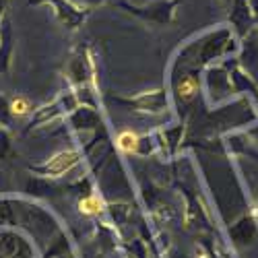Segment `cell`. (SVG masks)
Instances as JSON below:
<instances>
[{
    "label": "cell",
    "instance_id": "obj_7",
    "mask_svg": "<svg viewBox=\"0 0 258 258\" xmlns=\"http://www.w3.org/2000/svg\"><path fill=\"white\" fill-rule=\"evenodd\" d=\"M37 5L52 7L56 19L71 31L79 29L85 21H87V17L91 13L87 7L75 3V0H27V7H37Z\"/></svg>",
    "mask_w": 258,
    "mask_h": 258
},
{
    "label": "cell",
    "instance_id": "obj_14",
    "mask_svg": "<svg viewBox=\"0 0 258 258\" xmlns=\"http://www.w3.org/2000/svg\"><path fill=\"white\" fill-rule=\"evenodd\" d=\"M13 56V27H11V19L5 17V21L0 23V73L9 71Z\"/></svg>",
    "mask_w": 258,
    "mask_h": 258
},
{
    "label": "cell",
    "instance_id": "obj_13",
    "mask_svg": "<svg viewBox=\"0 0 258 258\" xmlns=\"http://www.w3.org/2000/svg\"><path fill=\"white\" fill-rule=\"evenodd\" d=\"M184 133H186V126L184 124H174V126H165V128H159V131H155L159 149H161L163 153H167L169 157H174L178 153L180 145H182Z\"/></svg>",
    "mask_w": 258,
    "mask_h": 258
},
{
    "label": "cell",
    "instance_id": "obj_15",
    "mask_svg": "<svg viewBox=\"0 0 258 258\" xmlns=\"http://www.w3.org/2000/svg\"><path fill=\"white\" fill-rule=\"evenodd\" d=\"M79 211L83 215H87V217H97V215H101L105 211V203L97 197V195H87V197H81L79 201Z\"/></svg>",
    "mask_w": 258,
    "mask_h": 258
},
{
    "label": "cell",
    "instance_id": "obj_20",
    "mask_svg": "<svg viewBox=\"0 0 258 258\" xmlns=\"http://www.w3.org/2000/svg\"><path fill=\"white\" fill-rule=\"evenodd\" d=\"M81 3H83V7H87V9L91 11L93 7H101V5H105L107 0H81ZM114 3H116V0H114Z\"/></svg>",
    "mask_w": 258,
    "mask_h": 258
},
{
    "label": "cell",
    "instance_id": "obj_9",
    "mask_svg": "<svg viewBox=\"0 0 258 258\" xmlns=\"http://www.w3.org/2000/svg\"><path fill=\"white\" fill-rule=\"evenodd\" d=\"M229 240L235 248H250L258 244V215L254 209L244 211L229 225Z\"/></svg>",
    "mask_w": 258,
    "mask_h": 258
},
{
    "label": "cell",
    "instance_id": "obj_21",
    "mask_svg": "<svg viewBox=\"0 0 258 258\" xmlns=\"http://www.w3.org/2000/svg\"><path fill=\"white\" fill-rule=\"evenodd\" d=\"M246 137H250V139H254L258 143V120L254 122V126H250L248 131H246Z\"/></svg>",
    "mask_w": 258,
    "mask_h": 258
},
{
    "label": "cell",
    "instance_id": "obj_1",
    "mask_svg": "<svg viewBox=\"0 0 258 258\" xmlns=\"http://www.w3.org/2000/svg\"><path fill=\"white\" fill-rule=\"evenodd\" d=\"M238 50L240 39L233 35V31L227 25H217L215 29L205 31L203 35L188 41L184 48H180L174 67L201 73L211 64H217L221 58L235 56Z\"/></svg>",
    "mask_w": 258,
    "mask_h": 258
},
{
    "label": "cell",
    "instance_id": "obj_4",
    "mask_svg": "<svg viewBox=\"0 0 258 258\" xmlns=\"http://www.w3.org/2000/svg\"><path fill=\"white\" fill-rule=\"evenodd\" d=\"M169 97L174 99L176 107L182 112L186 107H190L197 101L199 93H201V73L197 71H188V69H180L171 64L169 71Z\"/></svg>",
    "mask_w": 258,
    "mask_h": 258
},
{
    "label": "cell",
    "instance_id": "obj_11",
    "mask_svg": "<svg viewBox=\"0 0 258 258\" xmlns=\"http://www.w3.org/2000/svg\"><path fill=\"white\" fill-rule=\"evenodd\" d=\"M227 21H229V29L233 31V35L238 39H244L256 27V21L250 9V0H231Z\"/></svg>",
    "mask_w": 258,
    "mask_h": 258
},
{
    "label": "cell",
    "instance_id": "obj_23",
    "mask_svg": "<svg viewBox=\"0 0 258 258\" xmlns=\"http://www.w3.org/2000/svg\"><path fill=\"white\" fill-rule=\"evenodd\" d=\"M7 5H9V0H0V23H3L7 17Z\"/></svg>",
    "mask_w": 258,
    "mask_h": 258
},
{
    "label": "cell",
    "instance_id": "obj_19",
    "mask_svg": "<svg viewBox=\"0 0 258 258\" xmlns=\"http://www.w3.org/2000/svg\"><path fill=\"white\" fill-rule=\"evenodd\" d=\"M11 118H13V116H11V110H9L7 99H5V97H0V122L7 124Z\"/></svg>",
    "mask_w": 258,
    "mask_h": 258
},
{
    "label": "cell",
    "instance_id": "obj_10",
    "mask_svg": "<svg viewBox=\"0 0 258 258\" xmlns=\"http://www.w3.org/2000/svg\"><path fill=\"white\" fill-rule=\"evenodd\" d=\"M233 60L248 77L258 83V27H254L244 39H240V50Z\"/></svg>",
    "mask_w": 258,
    "mask_h": 258
},
{
    "label": "cell",
    "instance_id": "obj_24",
    "mask_svg": "<svg viewBox=\"0 0 258 258\" xmlns=\"http://www.w3.org/2000/svg\"><path fill=\"white\" fill-rule=\"evenodd\" d=\"M221 3H223V5H227V7H229V5H231V0H221Z\"/></svg>",
    "mask_w": 258,
    "mask_h": 258
},
{
    "label": "cell",
    "instance_id": "obj_25",
    "mask_svg": "<svg viewBox=\"0 0 258 258\" xmlns=\"http://www.w3.org/2000/svg\"><path fill=\"white\" fill-rule=\"evenodd\" d=\"M254 211H256V215H258V201H256V205H254Z\"/></svg>",
    "mask_w": 258,
    "mask_h": 258
},
{
    "label": "cell",
    "instance_id": "obj_8",
    "mask_svg": "<svg viewBox=\"0 0 258 258\" xmlns=\"http://www.w3.org/2000/svg\"><path fill=\"white\" fill-rule=\"evenodd\" d=\"M81 161H83V153L79 149H69V151H60V153L52 155L41 165H31L29 171L37 174L39 178L52 180V178H60L64 174H69V171H73Z\"/></svg>",
    "mask_w": 258,
    "mask_h": 258
},
{
    "label": "cell",
    "instance_id": "obj_12",
    "mask_svg": "<svg viewBox=\"0 0 258 258\" xmlns=\"http://www.w3.org/2000/svg\"><path fill=\"white\" fill-rule=\"evenodd\" d=\"M69 124L77 133H93V131H99L101 126V114L95 107L79 105L75 112L69 114Z\"/></svg>",
    "mask_w": 258,
    "mask_h": 258
},
{
    "label": "cell",
    "instance_id": "obj_18",
    "mask_svg": "<svg viewBox=\"0 0 258 258\" xmlns=\"http://www.w3.org/2000/svg\"><path fill=\"white\" fill-rule=\"evenodd\" d=\"M13 153V141L7 131L0 128V159H9Z\"/></svg>",
    "mask_w": 258,
    "mask_h": 258
},
{
    "label": "cell",
    "instance_id": "obj_22",
    "mask_svg": "<svg viewBox=\"0 0 258 258\" xmlns=\"http://www.w3.org/2000/svg\"><path fill=\"white\" fill-rule=\"evenodd\" d=\"M250 9H252L254 21H256V27H258V0H250Z\"/></svg>",
    "mask_w": 258,
    "mask_h": 258
},
{
    "label": "cell",
    "instance_id": "obj_6",
    "mask_svg": "<svg viewBox=\"0 0 258 258\" xmlns=\"http://www.w3.org/2000/svg\"><path fill=\"white\" fill-rule=\"evenodd\" d=\"M205 75V95H207V101L211 105H219V103H225L229 101L235 91H233V85H231V77H229V71L225 67V62H217V64H211L203 71Z\"/></svg>",
    "mask_w": 258,
    "mask_h": 258
},
{
    "label": "cell",
    "instance_id": "obj_17",
    "mask_svg": "<svg viewBox=\"0 0 258 258\" xmlns=\"http://www.w3.org/2000/svg\"><path fill=\"white\" fill-rule=\"evenodd\" d=\"M9 110H11V116L21 118V116L29 114V112L33 110V107H31V103H29V99H27V97H15V99H11V101H9Z\"/></svg>",
    "mask_w": 258,
    "mask_h": 258
},
{
    "label": "cell",
    "instance_id": "obj_16",
    "mask_svg": "<svg viewBox=\"0 0 258 258\" xmlns=\"http://www.w3.org/2000/svg\"><path fill=\"white\" fill-rule=\"evenodd\" d=\"M139 143H141V135H137V133H133V131H122V133L116 137V147L120 149L122 153H133V155H137Z\"/></svg>",
    "mask_w": 258,
    "mask_h": 258
},
{
    "label": "cell",
    "instance_id": "obj_5",
    "mask_svg": "<svg viewBox=\"0 0 258 258\" xmlns=\"http://www.w3.org/2000/svg\"><path fill=\"white\" fill-rule=\"evenodd\" d=\"M118 105H122L128 112H141V114H163L169 107V91L165 87L143 91L137 95H114L112 97Z\"/></svg>",
    "mask_w": 258,
    "mask_h": 258
},
{
    "label": "cell",
    "instance_id": "obj_2",
    "mask_svg": "<svg viewBox=\"0 0 258 258\" xmlns=\"http://www.w3.org/2000/svg\"><path fill=\"white\" fill-rule=\"evenodd\" d=\"M67 77L73 85V91L79 97L81 105H89L97 110V69H95V60L93 52L87 44H81L75 52L73 58L67 64Z\"/></svg>",
    "mask_w": 258,
    "mask_h": 258
},
{
    "label": "cell",
    "instance_id": "obj_3",
    "mask_svg": "<svg viewBox=\"0 0 258 258\" xmlns=\"http://www.w3.org/2000/svg\"><path fill=\"white\" fill-rule=\"evenodd\" d=\"M114 5H118L124 13L137 17L147 25L167 27L176 21L182 0H153V3H147V5H131L126 0H116Z\"/></svg>",
    "mask_w": 258,
    "mask_h": 258
}]
</instances>
